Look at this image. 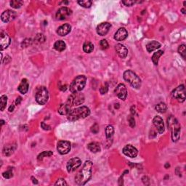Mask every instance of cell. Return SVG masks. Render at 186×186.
Listing matches in <instances>:
<instances>
[{
  "instance_id": "cell-1",
  "label": "cell",
  "mask_w": 186,
  "mask_h": 186,
  "mask_svg": "<svg viewBox=\"0 0 186 186\" xmlns=\"http://www.w3.org/2000/svg\"><path fill=\"white\" fill-rule=\"evenodd\" d=\"M93 164L91 161L85 162L83 167L75 177V182L78 185H84L92 177V169Z\"/></svg>"
},
{
  "instance_id": "cell-2",
  "label": "cell",
  "mask_w": 186,
  "mask_h": 186,
  "mask_svg": "<svg viewBox=\"0 0 186 186\" xmlns=\"http://www.w3.org/2000/svg\"><path fill=\"white\" fill-rule=\"evenodd\" d=\"M167 126L172 132V140L173 142H177L180 139L181 126L178 120L173 116H170L167 118Z\"/></svg>"
},
{
  "instance_id": "cell-3",
  "label": "cell",
  "mask_w": 186,
  "mask_h": 186,
  "mask_svg": "<svg viewBox=\"0 0 186 186\" xmlns=\"http://www.w3.org/2000/svg\"><path fill=\"white\" fill-rule=\"evenodd\" d=\"M89 114L90 109L87 106H82L70 111L69 114L67 115V118L70 122H75L79 119L85 118L89 116Z\"/></svg>"
},
{
  "instance_id": "cell-4",
  "label": "cell",
  "mask_w": 186,
  "mask_h": 186,
  "mask_svg": "<svg viewBox=\"0 0 186 186\" xmlns=\"http://www.w3.org/2000/svg\"><path fill=\"white\" fill-rule=\"evenodd\" d=\"M124 78L132 87L140 89L141 87V79L135 73L131 70H127L124 73Z\"/></svg>"
},
{
  "instance_id": "cell-5",
  "label": "cell",
  "mask_w": 186,
  "mask_h": 186,
  "mask_svg": "<svg viewBox=\"0 0 186 186\" xmlns=\"http://www.w3.org/2000/svg\"><path fill=\"white\" fill-rule=\"evenodd\" d=\"M87 77L84 75H79L76 77L71 85H70L69 89L71 93H75V92H79L85 88L86 85Z\"/></svg>"
},
{
  "instance_id": "cell-6",
  "label": "cell",
  "mask_w": 186,
  "mask_h": 186,
  "mask_svg": "<svg viewBox=\"0 0 186 186\" xmlns=\"http://www.w3.org/2000/svg\"><path fill=\"white\" fill-rule=\"evenodd\" d=\"M49 98L48 91L45 87H41L36 93V100L39 105H45Z\"/></svg>"
},
{
  "instance_id": "cell-7",
  "label": "cell",
  "mask_w": 186,
  "mask_h": 186,
  "mask_svg": "<svg viewBox=\"0 0 186 186\" xmlns=\"http://www.w3.org/2000/svg\"><path fill=\"white\" fill-rule=\"evenodd\" d=\"M172 97L180 103H183L185 100V88L184 85H180L172 91Z\"/></svg>"
},
{
  "instance_id": "cell-8",
  "label": "cell",
  "mask_w": 186,
  "mask_h": 186,
  "mask_svg": "<svg viewBox=\"0 0 186 186\" xmlns=\"http://www.w3.org/2000/svg\"><path fill=\"white\" fill-rule=\"evenodd\" d=\"M85 95L80 92H75V93H72V95L68 97V103L71 106H79L85 102Z\"/></svg>"
},
{
  "instance_id": "cell-9",
  "label": "cell",
  "mask_w": 186,
  "mask_h": 186,
  "mask_svg": "<svg viewBox=\"0 0 186 186\" xmlns=\"http://www.w3.org/2000/svg\"><path fill=\"white\" fill-rule=\"evenodd\" d=\"M71 149V143L66 140H61L57 143V150L58 153L61 155H65L70 152Z\"/></svg>"
},
{
  "instance_id": "cell-10",
  "label": "cell",
  "mask_w": 186,
  "mask_h": 186,
  "mask_svg": "<svg viewBox=\"0 0 186 186\" xmlns=\"http://www.w3.org/2000/svg\"><path fill=\"white\" fill-rule=\"evenodd\" d=\"M72 15V10L67 7H62L56 12V18L59 20H63L68 18Z\"/></svg>"
},
{
  "instance_id": "cell-11",
  "label": "cell",
  "mask_w": 186,
  "mask_h": 186,
  "mask_svg": "<svg viewBox=\"0 0 186 186\" xmlns=\"http://www.w3.org/2000/svg\"><path fill=\"white\" fill-rule=\"evenodd\" d=\"M81 164H82V160L79 158L75 157V158H71L66 165L67 171L68 172H74V171H76V169H77L81 166Z\"/></svg>"
},
{
  "instance_id": "cell-12",
  "label": "cell",
  "mask_w": 186,
  "mask_h": 186,
  "mask_svg": "<svg viewBox=\"0 0 186 186\" xmlns=\"http://www.w3.org/2000/svg\"><path fill=\"white\" fill-rule=\"evenodd\" d=\"M115 94L121 100H126L127 97V89L126 86L124 84H119L115 89Z\"/></svg>"
},
{
  "instance_id": "cell-13",
  "label": "cell",
  "mask_w": 186,
  "mask_h": 186,
  "mask_svg": "<svg viewBox=\"0 0 186 186\" xmlns=\"http://www.w3.org/2000/svg\"><path fill=\"white\" fill-rule=\"evenodd\" d=\"M17 13L15 11L11 10V9H7L4 11L1 15V19L5 23H9L12 21L16 18Z\"/></svg>"
},
{
  "instance_id": "cell-14",
  "label": "cell",
  "mask_w": 186,
  "mask_h": 186,
  "mask_svg": "<svg viewBox=\"0 0 186 186\" xmlns=\"http://www.w3.org/2000/svg\"><path fill=\"white\" fill-rule=\"evenodd\" d=\"M122 152L126 156L129 157V158H135L137 155V150L136 148H135L134 146L132 145H126L124 147Z\"/></svg>"
},
{
  "instance_id": "cell-15",
  "label": "cell",
  "mask_w": 186,
  "mask_h": 186,
  "mask_svg": "<svg viewBox=\"0 0 186 186\" xmlns=\"http://www.w3.org/2000/svg\"><path fill=\"white\" fill-rule=\"evenodd\" d=\"M10 37L8 36L7 34L2 31L1 35H0V48H1V50H3V49L7 48L9 45H10Z\"/></svg>"
},
{
  "instance_id": "cell-16",
  "label": "cell",
  "mask_w": 186,
  "mask_h": 186,
  "mask_svg": "<svg viewBox=\"0 0 186 186\" xmlns=\"http://www.w3.org/2000/svg\"><path fill=\"white\" fill-rule=\"evenodd\" d=\"M153 123L156 128L157 131L159 134H163L164 132V124L162 118L159 116H156L153 119Z\"/></svg>"
},
{
  "instance_id": "cell-17",
  "label": "cell",
  "mask_w": 186,
  "mask_h": 186,
  "mask_svg": "<svg viewBox=\"0 0 186 186\" xmlns=\"http://www.w3.org/2000/svg\"><path fill=\"white\" fill-rule=\"evenodd\" d=\"M111 27V25L109 23H102L98 25L97 27V33L100 36H105L108 34L110 28Z\"/></svg>"
},
{
  "instance_id": "cell-18",
  "label": "cell",
  "mask_w": 186,
  "mask_h": 186,
  "mask_svg": "<svg viewBox=\"0 0 186 186\" xmlns=\"http://www.w3.org/2000/svg\"><path fill=\"white\" fill-rule=\"evenodd\" d=\"M71 31V26L68 23H66L60 26L57 30V34L60 37H65L69 34Z\"/></svg>"
},
{
  "instance_id": "cell-19",
  "label": "cell",
  "mask_w": 186,
  "mask_h": 186,
  "mask_svg": "<svg viewBox=\"0 0 186 186\" xmlns=\"http://www.w3.org/2000/svg\"><path fill=\"white\" fill-rule=\"evenodd\" d=\"M115 49L118 55L121 58H125L127 56L128 49L124 45H122V44H117L115 46Z\"/></svg>"
},
{
  "instance_id": "cell-20",
  "label": "cell",
  "mask_w": 186,
  "mask_h": 186,
  "mask_svg": "<svg viewBox=\"0 0 186 186\" xmlns=\"http://www.w3.org/2000/svg\"><path fill=\"white\" fill-rule=\"evenodd\" d=\"M128 37V32L125 28H120L116 32L114 39L116 41H123Z\"/></svg>"
},
{
  "instance_id": "cell-21",
  "label": "cell",
  "mask_w": 186,
  "mask_h": 186,
  "mask_svg": "<svg viewBox=\"0 0 186 186\" xmlns=\"http://www.w3.org/2000/svg\"><path fill=\"white\" fill-rule=\"evenodd\" d=\"M28 87H29V84H28V81L26 78H23V79H22L21 83L20 84L18 87V91L21 94L25 95L28 92Z\"/></svg>"
},
{
  "instance_id": "cell-22",
  "label": "cell",
  "mask_w": 186,
  "mask_h": 186,
  "mask_svg": "<svg viewBox=\"0 0 186 186\" xmlns=\"http://www.w3.org/2000/svg\"><path fill=\"white\" fill-rule=\"evenodd\" d=\"M16 149V145L13 144H8L5 145L3 148V154L6 156H9L14 153Z\"/></svg>"
},
{
  "instance_id": "cell-23",
  "label": "cell",
  "mask_w": 186,
  "mask_h": 186,
  "mask_svg": "<svg viewBox=\"0 0 186 186\" xmlns=\"http://www.w3.org/2000/svg\"><path fill=\"white\" fill-rule=\"evenodd\" d=\"M71 111V106L68 103L60 105L58 108V113L60 115H68Z\"/></svg>"
},
{
  "instance_id": "cell-24",
  "label": "cell",
  "mask_w": 186,
  "mask_h": 186,
  "mask_svg": "<svg viewBox=\"0 0 186 186\" xmlns=\"http://www.w3.org/2000/svg\"><path fill=\"white\" fill-rule=\"evenodd\" d=\"M87 148L92 153H97L101 151L100 143H97V142H92V143L88 144Z\"/></svg>"
},
{
  "instance_id": "cell-25",
  "label": "cell",
  "mask_w": 186,
  "mask_h": 186,
  "mask_svg": "<svg viewBox=\"0 0 186 186\" xmlns=\"http://www.w3.org/2000/svg\"><path fill=\"white\" fill-rule=\"evenodd\" d=\"M161 47V44L159 42H156V41H152L151 42L148 43L146 46V49L148 50V52H152L153 51L156 50V49H158Z\"/></svg>"
},
{
  "instance_id": "cell-26",
  "label": "cell",
  "mask_w": 186,
  "mask_h": 186,
  "mask_svg": "<svg viewBox=\"0 0 186 186\" xmlns=\"http://www.w3.org/2000/svg\"><path fill=\"white\" fill-rule=\"evenodd\" d=\"M54 48L57 51H59V52H62V51L65 50L66 48V45L63 41L62 40H58L54 44Z\"/></svg>"
},
{
  "instance_id": "cell-27",
  "label": "cell",
  "mask_w": 186,
  "mask_h": 186,
  "mask_svg": "<svg viewBox=\"0 0 186 186\" xmlns=\"http://www.w3.org/2000/svg\"><path fill=\"white\" fill-rule=\"evenodd\" d=\"M94 49V45L90 42H85L83 45V50L86 53H90Z\"/></svg>"
},
{
  "instance_id": "cell-28",
  "label": "cell",
  "mask_w": 186,
  "mask_h": 186,
  "mask_svg": "<svg viewBox=\"0 0 186 186\" xmlns=\"http://www.w3.org/2000/svg\"><path fill=\"white\" fill-rule=\"evenodd\" d=\"M164 54V52L162 50H158L157 51V52H156L155 53H154V55H153L152 57H151V59H152V62L154 63V65H158V60H159V57H161V56L162 55Z\"/></svg>"
},
{
  "instance_id": "cell-29",
  "label": "cell",
  "mask_w": 186,
  "mask_h": 186,
  "mask_svg": "<svg viewBox=\"0 0 186 186\" xmlns=\"http://www.w3.org/2000/svg\"><path fill=\"white\" fill-rule=\"evenodd\" d=\"M155 109L157 112L163 114V113L166 112V110H167V106L164 103H160L155 106Z\"/></svg>"
},
{
  "instance_id": "cell-30",
  "label": "cell",
  "mask_w": 186,
  "mask_h": 186,
  "mask_svg": "<svg viewBox=\"0 0 186 186\" xmlns=\"http://www.w3.org/2000/svg\"><path fill=\"white\" fill-rule=\"evenodd\" d=\"M114 133V128L112 125H108L106 128V135L107 139H110L112 137Z\"/></svg>"
},
{
  "instance_id": "cell-31",
  "label": "cell",
  "mask_w": 186,
  "mask_h": 186,
  "mask_svg": "<svg viewBox=\"0 0 186 186\" xmlns=\"http://www.w3.org/2000/svg\"><path fill=\"white\" fill-rule=\"evenodd\" d=\"M7 103V97L5 95L1 96V103H0V110L3 111L5 109Z\"/></svg>"
},
{
  "instance_id": "cell-32",
  "label": "cell",
  "mask_w": 186,
  "mask_h": 186,
  "mask_svg": "<svg viewBox=\"0 0 186 186\" xmlns=\"http://www.w3.org/2000/svg\"><path fill=\"white\" fill-rule=\"evenodd\" d=\"M9 4H10V6L12 8L18 9V8H20L23 5V1H20V0H12Z\"/></svg>"
},
{
  "instance_id": "cell-33",
  "label": "cell",
  "mask_w": 186,
  "mask_h": 186,
  "mask_svg": "<svg viewBox=\"0 0 186 186\" xmlns=\"http://www.w3.org/2000/svg\"><path fill=\"white\" fill-rule=\"evenodd\" d=\"M52 154H53V153H52V151H43L42 153H41V154H39V156H37V159H38L39 161H42V160H43V158H45V157L50 156H52Z\"/></svg>"
},
{
  "instance_id": "cell-34",
  "label": "cell",
  "mask_w": 186,
  "mask_h": 186,
  "mask_svg": "<svg viewBox=\"0 0 186 186\" xmlns=\"http://www.w3.org/2000/svg\"><path fill=\"white\" fill-rule=\"evenodd\" d=\"M78 4L83 7L89 8L92 6V2L89 0H84V1H78Z\"/></svg>"
},
{
  "instance_id": "cell-35",
  "label": "cell",
  "mask_w": 186,
  "mask_h": 186,
  "mask_svg": "<svg viewBox=\"0 0 186 186\" xmlns=\"http://www.w3.org/2000/svg\"><path fill=\"white\" fill-rule=\"evenodd\" d=\"M178 52L179 54L183 57V58L185 59V53H186V49H185V45L183 44V45H180L178 47Z\"/></svg>"
},
{
  "instance_id": "cell-36",
  "label": "cell",
  "mask_w": 186,
  "mask_h": 186,
  "mask_svg": "<svg viewBox=\"0 0 186 186\" xmlns=\"http://www.w3.org/2000/svg\"><path fill=\"white\" fill-rule=\"evenodd\" d=\"M34 41L36 42H38V43H42V42H44L45 41V37L43 34H39L36 36Z\"/></svg>"
},
{
  "instance_id": "cell-37",
  "label": "cell",
  "mask_w": 186,
  "mask_h": 186,
  "mask_svg": "<svg viewBox=\"0 0 186 186\" xmlns=\"http://www.w3.org/2000/svg\"><path fill=\"white\" fill-rule=\"evenodd\" d=\"M2 176H3V177L6 179H9V178H11V177H12V176H13V173H12V169H8L6 172H3Z\"/></svg>"
},
{
  "instance_id": "cell-38",
  "label": "cell",
  "mask_w": 186,
  "mask_h": 186,
  "mask_svg": "<svg viewBox=\"0 0 186 186\" xmlns=\"http://www.w3.org/2000/svg\"><path fill=\"white\" fill-rule=\"evenodd\" d=\"M108 91V85L107 83L105 84V85H103V86H102L100 88V92L102 95H104L106 94V93H107Z\"/></svg>"
},
{
  "instance_id": "cell-39",
  "label": "cell",
  "mask_w": 186,
  "mask_h": 186,
  "mask_svg": "<svg viewBox=\"0 0 186 186\" xmlns=\"http://www.w3.org/2000/svg\"><path fill=\"white\" fill-rule=\"evenodd\" d=\"M136 1H133V0H125V1H122V3L126 7H131L133 5L136 3Z\"/></svg>"
},
{
  "instance_id": "cell-40",
  "label": "cell",
  "mask_w": 186,
  "mask_h": 186,
  "mask_svg": "<svg viewBox=\"0 0 186 186\" xmlns=\"http://www.w3.org/2000/svg\"><path fill=\"white\" fill-rule=\"evenodd\" d=\"M91 132H92V133H94V134H97V133H98L99 126L97 123L94 124L92 125V127H91Z\"/></svg>"
},
{
  "instance_id": "cell-41",
  "label": "cell",
  "mask_w": 186,
  "mask_h": 186,
  "mask_svg": "<svg viewBox=\"0 0 186 186\" xmlns=\"http://www.w3.org/2000/svg\"><path fill=\"white\" fill-rule=\"evenodd\" d=\"M100 45L103 49H106L108 48V42H107V40H106V39H103V40L100 41Z\"/></svg>"
},
{
  "instance_id": "cell-42",
  "label": "cell",
  "mask_w": 186,
  "mask_h": 186,
  "mask_svg": "<svg viewBox=\"0 0 186 186\" xmlns=\"http://www.w3.org/2000/svg\"><path fill=\"white\" fill-rule=\"evenodd\" d=\"M128 122H129V125L131 126V127L134 128L135 126V120L134 117L130 116L128 118Z\"/></svg>"
},
{
  "instance_id": "cell-43",
  "label": "cell",
  "mask_w": 186,
  "mask_h": 186,
  "mask_svg": "<svg viewBox=\"0 0 186 186\" xmlns=\"http://www.w3.org/2000/svg\"><path fill=\"white\" fill-rule=\"evenodd\" d=\"M67 183L66 182V180L64 179H58V180L56 181V183H55V185H67Z\"/></svg>"
},
{
  "instance_id": "cell-44",
  "label": "cell",
  "mask_w": 186,
  "mask_h": 186,
  "mask_svg": "<svg viewBox=\"0 0 186 186\" xmlns=\"http://www.w3.org/2000/svg\"><path fill=\"white\" fill-rule=\"evenodd\" d=\"M31 42H32V41H31V39H25L23 42L21 46L23 47H27L31 45Z\"/></svg>"
},
{
  "instance_id": "cell-45",
  "label": "cell",
  "mask_w": 186,
  "mask_h": 186,
  "mask_svg": "<svg viewBox=\"0 0 186 186\" xmlns=\"http://www.w3.org/2000/svg\"><path fill=\"white\" fill-rule=\"evenodd\" d=\"M41 126H42V129H45V130H49V129H50V126L46 124L45 122H42V123H41Z\"/></svg>"
},
{
  "instance_id": "cell-46",
  "label": "cell",
  "mask_w": 186,
  "mask_h": 186,
  "mask_svg": "<svg viewBox=\"0 0 186 186\" xmlns=\"http://www.w3.org/2000/svg\"><path fill=\"white\" fill-rule=\"evenodd\" d=\"M10 61H11V57L10 56L7 55L5 56V58L4 59V61L2 60V62L4 63V64H8V63H9Z\"/></svg>"
},
{
  "instance_id": "cell-47",
  "label": "cell",
  "mask_w": 186,
  "mask_h": 186,
  "mask_svg": "<svg viewBox=\"0 0 186 186\" xmlns=\"http://www.w3.org/2000/svg\"><path fill=\"white\" fill-rule=\"evenodd\" d=\"M22 101V97H18L17 98H16V104L17 105H19L20 103V102Z\"/></svg>"
},
{
  "instance_id": "cell-48",
  "label": "cell",
  "mask_w": 186,
  "mask_h": 186,
  "mask_svg": "<svg viewBox=\"0 0 186 186\" xmlns=\"http://www.w3.org/2000/svg\"><path fill=\"white\" fill-rule=\"evenodd\" d=\"M131 113H132V115L135 114V106H132V108H131Z\"/></svg>"
},
{
  "instance_id": "cell-49",
  "label": "cell",
  "mask_w": 186,
  "mask_h": 186,
  "mask_svg": "<svg viewBox=\"0 0 186 186\" xmlns=\"http://www.w3.org/2000/svg\"><path fill=\"white\" fill-rule=\"evenodd\" d=\"M14 108H15L14 105H12V106H9V112H12V111H14Z\"/></svg>"
},
{
  "instance_id": "cell-50",
  "label": "cell",
  "mask_w": 186,
  "mask_h": 186,
  "mask_svg": "<svg viewBox=\"0 0 186 186\" xmlns=\"http://www.w3.org/2000/svg\"><path fill=\"white\" fill-rule=\"evenodd\" d=\"M59 89L62 91H66V89H67V87H66V85H64V86H60Z\"/></svg>"
},
{
  "instance_id": "cell-51",
  "label": "cell",
  "mask_w": 186,
  "mask_h": 186,
  "mask_svg": "<svg viewBox=\"0 0 186 186\" xmlns=\"http://www.w3.org/2000/svg\"><path fill=\"white\" fill-rule=\"evenodd\" d=\"M31 180H33V183H34V184H38V181H37V179H35L34 177H31Z\"/></svg>"
},
{
  "instance_id": "cell-52",
  "label": "cell",
  "mask_w": 186,
  "mask_h": 186,
  "mask_svg": "<svg viewBox=\"0 0 186 186\" xmlns=\"http://www.w3.org/2000/svg\"><path fill=\"white\" fill-rule=\"evenodd\" d=\"M169 166H170V165L169 164V163H166V164H165V168H168L169 167Z\"/></svg>"
},
{
  "instance_id": "cell-53",
  "label": "cell",
  "mask_w": 186,
  "mask_h": 186,
  "mask_svg": "<svg viewBox=\"0 0 186 186\" xmlns=\"http://www.w3.org/2000/svg\"><path fill=\"white\" fill-rule=\"evenodd\" d=\"M181 11H182V12H183V14H185V9H182Z\"/></svg>"
},
{
  "instance_id": "cell-54",
  "label": "cell",
  "mask_w": 186,
  "mask_h": 186,
  "mask_svg": "<svg viewBox=\"0 0 186 186\" xmlns=\"http://www.w3.org/2000/svg\"><path fill=\"white\" fill-rule=\"evenodd\" d=\"M1 124H2V125H3L4 124H5V121H4V120H1Z\"/></svg>"
}]
</instances>
